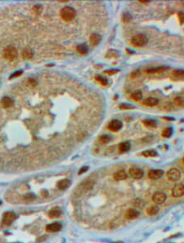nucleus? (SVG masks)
<instances>
[{"mask_svg": "<svg viewBox=\"0 0 184 243\" xmlns=\"http://www.w3.org/2000/svg\"><path fill=\"white\" fill-rule=\"evenodd\" d=\"M61 19L65 21L73 20L76 16V11L71 7H65L60 12Z\"/></svg>", "mask_w": 184, "mask_h": 243, "instance_id": "nucleus-1", "label": "nucleus"}, {"mask_svg": "<svg viewBox=\"0 0 184 243\" xmlns=\"http://www.w3.org/2000/svg\"><path fill=\"white\" fill-rule=\"evenodd\" d=\"M3 54V57L5 58L6 60L12 61H14L16 58L17 57L18 52H17L15 47L8 46V47H7V48H4Z\"/></svg>", "mask_w": 184, "mask_h": 243, "instance_id": "nucleus-2", "label": "nucleus"}, {"mask_svg": "<svg viewBox=\"0 0 184 243\" xmlns=\"http://www.w3.org/2000/svg\"><path fill=\"white\" fill-rule=\"evenodd\" d=\"M147 42H148L147 37L143 34L136 35L133 36L131 39L132 44L135 47H143L147 44Z\"/></svg>", "mask_w": 184, "mask_h": 243, "instance_id": "nucleus-3", "label": "nucleus"}, {"mask_svg": "<svg viewBox=\"0 0 184 243\" xmlns=\"http://www.w3.org/2000/svg\"><path fill=\"white\" fill-rule=\"evenodd\" d=\"M167 178L171 182H177L181 178V172L176 168H172L167 173Z\"/></svg>", "mask_w": 184, "mask_h": 243, "instance_id": "nucleus-4", "label": "nucleus"}, {"mask_svg": "<svg viewBox=\"0 0 184 243\" xmlns=\"http://www.w3.org/2000/svg\"><path fill=\"white\" fill-rule=\"evenodd\" d=\"M166 194L163 192H156L152 196V201L156 205H160L165 201L166 200Z\"/></svg>", "mask_w": 184, "mask_h": 243, "instance_id": "nucleus-5", "label": "nucleus"}, {"mask_svg": "<svg viewBox=\"0 0 184 243\" xmlns=\"http://www.w3.org/2000/svg\"><path fill=\"white\" fill-rule=\"evenodd\" d=\"M184 195V184H176L172 189V196L174 197H181Z\"/></svg>", "mask_w": 184, "mask_h": 243, "instance_id": "nucleus-6", "label": "nucleus"}, {"mask_svg": "<svg viewBox=\"0 0 184 243\" xmlns=\"http://www.w3.org/2000/svg\"><path fill=\"white\" fill-rule=\"evenodd\" d=\"M123 126L122 122L119 120H113L108 124V129L112 132H117L121 129Z\"/></svg>", "mask_w": 184, "mask_h": 243, "instance_id": "nucleus-7", "label": "nucleus"}, {"mask_svg": "<svg viewBox=\"0 0 184 243\" xmlns=\"http://www.w3.org/2000/svg\"><path fill=\"white\" fill-rule=\"evenodd\" d=\"M16 218L15 213L9 211V212H6L3 214V223L5 225H10L14 220Z\"/></svg>", "mask_w": 184, "mask_h": 243, "instance_id": "nucleus-8", "label": "nucleus"}, {"mask_svg": "<svg viewBox=\"0 0 184 243\" xmlns=\"http://www.w3.org/2000/svg\"><path fill=\"white\" fill-rule=\"evenodd\" d=\"M129 174H130L131 177L135 178V179H140V178H142L143 177L144 173L139 168L132 167L130 168V169H129Z\"/></svg>", "mask_w": 184, "mask_h": 243, "instance_id": "nucleus-9", "label": "nucleus"}, {"mask_svg": "<svg viewBox=\"0 0 184 243\" xmlns=\"http://www.w3.org/2000/svg\"><path fill=\"white\" fill-rule=\"evenodd\" d=\"M164 171L162 169H151L148 172V178L152 180H156L163 176Z\"/></svg>", "mask_w": 184, "mask_h": 243, "instance_id": "nucleus-10", "label": "nucleus"}, {"mask_svg": "<svg viewBox=\"0 0 184 243\" xmlns=\"http://www.w3.org/2000/svg\"><path fill=\"white\" fill-rule=\"evenodd\" d=\"M93 185H94V182H93L92 180L88 179V180H86V181H84V182H82L81 185H80V187H79V189H80V191L83 192V193H84V192H88V191H89V190H91V189H92V187H93Z\"/></svg>", "mask_w": 184, "mask_h": 243, "instance_id": "nucleus-11", "label": "nucleus"}, {"mask_svg": "<svg viewBox=\"0 0 184 243\" xmlns=\"http://www.w3.org/2000/svg\"><path fill=\"white\" fill-rule=\"evenodd\" d=\"M62 228L61 223H52L47 225L46 227V230L48 232H50V233H56L58 231H60Z\"/></svg>", "mask_w": 184, "mask_h": 243, "instance_id": "nucleus-12", "label": "nucleus"}, {"mask_svg": "<svg viewBox=\"0 0 184 243\" xmlns=\"http://www.w3.org/2000/svg\"><path fill=\"white\" fill-rule=\"evenodd\" d=\"M89 40H90V43L92 46H97L98 45L101 41H102V36L98 34H96V33H93L92 34L90 37H89Z\"/></svg>", "mask_w": 184, "mask_h": 243, "instance_id": "nucleus-13", "label": "nucleus"}, {"mask_svg": "<svg viewBox=\"0 0 184 243\" xmlns=\"http://www.w3.org/2000/svg\"><path fill=\"white\" fill-rule=\"evenodd\" d=\"M71 184V180L68 179V178H65V179H61V181L58 182V183H57V187H58L60 190H61V191H64V190H66V189H67L68 187H70Z\"/></svg>", "mask_w": 184, "mask_h": 243, "instance_id": "nucleus-14", "label": "nucleus"}, {"mask_svg": "<svg viewBox=\"0 0 184 243\" xmlns=\"http://www.w3.org/2000/svg\"><path fill=\"white\" fill-rule=\"evenodd\" d=\"M139 216V211L135 209H128L125 213V217L128 219H134Z\"/></svg>", "mask_w": 184, "mask_h": 243, "instance_id": "nucleus-15", "label": "nucleus"}, {"mask_svg": "<svg viewBox=\"0 0 184 243\" xmlns=\"http://www.w3.org/2000/svg\"><path fill=\"white\" fill-rule=\"evenodd\" d=\"M1 105L3 106V108H10L14 105V101L12 98H11L9 97H5L2 99Z\"/></svg>", "mask_w": 184, "mask_h": 243, "instance_id": "nucleus-16", "label": "nucleus"}, {"mask_svg": "<svg viewBox=\"0 0 184 243\" xmlns=\"http://www.w3.org/2000/svg\"><path fill=\"white\" fill-rule=\"evenodd\" d=\"M127 178V174L124 169H120L114 174V179L116 181H121Z\"/></svg>", "mask_w": 184, "mask_h": 243, "instance_id": "nucleus-17", "label": "nucleus"}, {"mask_svg": "<svg viewBox=\"0 0 184 243\" xmlns=\"http://www.w3.org/2000/svg\"><path fill=\"white\" fill-rule=\"evenodd\" d=\"M158 103H159L158 99H157V98H155V97H147V98H146V99L143 101V104H144L145 106H156Z\"/></svg>", "mask_w": 184, "mask_h": 243, "instance_id": "nucleus-18", "label": "nucleus"}, {"mask_svg": "<svg viewBox=\"0 0 184 243\" xmlns=\"http://www.w3.org/2000/svg\"><path fill=\"white\" fill-rule=\"evenodd\" d=\"M169 67L168 66H159V67H154V68H150L147 70V72L149 74H154V73H161L165 71H168Z\"/></svg>", "mask_w": 184, "mask_h": 243, "instance_id": "nucleus-19", "label": "nucleus"}, {"mask_svg": "<svg viewBox=\"0 0 184 243\" xmlns=\"http://www.w3.org/2000/svg\"><path fill=\"white\" fill-rule=\"evenodd\" d=\"M61 210L60 208L58 207H55L53 208V209H52L51 210L49 211V213H48V215H49V217L50 218H57V217H59L60 215L61 214Z\"/></svg>", "mask_w": 184, "mask_h": 243, "instance_id": "nucleus-20", "label": "nucleus"}, {"mask_svg": "<svg viewBox=\"0 0 184 243\" xmlns=\"http://www.w3.org/2000/svg\"><path fill=\"white\" fill-rule=\"evenodd\" d=\"M131 144L129 142H123L119 145V150L120 152H127L130 150Z\"/></svg>", "mask_w": 184, "mask_h": 243, "instance_id": "nucleus-21", "label": "nucleus"}, {"mask_svg": "<svg viewBox=\"0 0 184 243\" xmlns=\"http://www.w3.org/2000/svg\"><path fill=\"white\" fill-rule=\"evenodd\" d=\"M22 57L25 60L31 59L33 57V51L31 48H25L22 51Z\"/></svg>", "mask_w": 184, "mask_h": 243, "instance_id": "nucleus-22", "label": "nucleus"}, {"mask_svg": "<svg viewBox=\"0 0 184 243\" xmlns=\"http://www.w3.org/2000/svg\"><path fill=\"white\" fill-rule=\"evenodd\" d=\"M76 49L79 52V53H80L81 55H86L88 52V48L86 44H79L77 46Z\"/></svg>", "mask_w": 184, "mask_h": 243, "instance_id": "nucleus-23", "label": "nucleus"}, {"mask_svg": "<svg viewBox=\"0 0 184 243\" xmlns=\"http://www.w3.org/2000/svg\"><path fill=\"white\" fill-rule=\"evenodd\" d=\"M22 200L25 203H31L35 200V197L31 193H27V194L23 196Z\"/></svg>", "mask_w": 184, "mask_h": 243, "instance_id": "nucleus-24", "label": "nucleus"}, {"mask_svg": "<svg viewBox=\"0 0 184 243\" xmlns=\"http://www.w3.org/2000/svg\"><path fill=\"white\" fill-rule=\"evenodd\" d=\"M143 124L147 127H150V128H155L157 126V123L155 120H151V119H147L143 120Z\"/></svg>", "mask_w": 184, "mask_h": 243, "instance_id": "nucleus-25", "label": "nucleus"}, {"mask_svg": "<svg viewBox=\"0 0 184 243\" xmlns=\"http://www.w3.org/2000/svg\"><path fill=\"white\" fill-rule=\"evenodd\" d=\"M159 212V208L157 206H152L147 209V213L148 215H155Z\"/></svg>", "mask_w": 184, "mask_h": 243, "instance_id": "nucleus-26", "label": "nucleus"}, {"mask_svg": "<svg viewBox=\"0 0 184 243\" xmlns=\"http://www.w3.org/2000/svg\"><path fill=\"white\" fill-rule=\"evenodd\" d=\"M131 97L133 98L134 101H140V100L143 99V93H142V92L139 91V90L134 91L131 94Z\"/></svg>", "mask_w": 184, "mask_h": 243, "instance_id": "nucleus-27", "label": "nucleus"}, {"mask_svg": "<svg viewBox=\"0 0 184 243\" xmlns=\"http://www.w3.org/2000/svg\"><path fill=\"white\" fill-rule=\"evenodd\" d=\"M173 134V129L171 127H168V128H165L162 131V136L164 137H169L172 136Z\"/></svg>", "mask_w": 184, "mask_h": 243, "instance_id": "nucleus-28", "label": "nucleus"}, {"mask_svg": "<svg viewBox=\"0 0 184 243\" xmlns=\"http://www.w3.org/2000/svg\"><path fill=\"white\" fill-rule=\"evenodd\" d=\"M157 155H158L157 152H155L154 150H147L143 152V156L146 157H156Z\"/></svg>", "mask_w": 184, "mask_h": 243, "instance_id": "nucleus-29", "label": "nucleus"}, {"mask_svg": "<svg viewBox=\"0 0 184 243\" xmlns=\"http://www.w3.org/2000/svg\"><path fill=\"white\" fill-rule=\"evenodd\" d=\"M96 80H97L98 83H100V84H101L102 85H103V86L107 85V84H108L107 80L106 78H104V77H102V76H96Z\"/></svg>", "mask_w": 184, "mask_h": 243, "instance_id": "nucleus-30", "label": "nucleus"}, {"mask_svg": "<svg viewBox=\"0 0 184 243\" xmlns=\"http://www.w3.org/2000/svg\"><path fill=\"white\" fill-rule=\"evenodd\" d=\"M111 140V136H109L107 134H104V135H102L101 137H99V141L102 142V143H107L110 141Z\"/></svg>", "mask_w": 184, "mask_h": 243, "instance_id": "nucleus-31", "label": "nucleus"}, {"mask_svg": "<svg viewBox=\"0 0 184 243\" xmlns=\"http://www.w3.org/2000/svg\"><path fill=\"white\" fill-rule=\"evenodd\" d=\"M173 76L178 78H184V71L183 70H176L173 71Z\"/></svg>", "mask_w": 184, "mask_h": 243, "instance_id": "nucleus-32", "label": "nucleus"}, {"mask_svg": "<svg viewBox=\"0 0 184 243\" xmlns=\"http://www.w3.org/2000/svg\"><path fill=\"white\" fill-rule=\"evenodd\" d=\"M133 204H134V206L138 208H143L144 206V205H145L144 201H143V200H141V199H136Z\"/></svg>", "mask_w": 184, "mask_h": 243, "instance_id": "nucleus-33", "label": "nucleus"}, {"mask_svg": "<svg viewBox=\"0 0 184 243\" xmlns=\"http://www.w3.org/2000/svg\"><path fill=\"white\" fill-rule=\"evenodd\" d=\"M131 19H132V16L129 15L128 13H124V14L123 15V20H124V22H128V21L131 20Z\"/></svg>", "mask_w": 184, "mask_h": 243, "instance_id": "nucleus-34", "label": "nucleus"}, {"mask_svg": "<svg viewBox=\"0 0 184 243\" xmlns=\"http://www.w3.org/2000/svg\"><path fill=\"white\" fill-rule=\"evenodd\" d=\"M174 102H175V104L178 105V106H182V105L183 104V99H182L181 97H176V98L174 99Z\"/></svg>", "mask_w": 184, "mask_h": 243, "instance_id": "nucleus-35", "label": "nucleus"}, {"mask_svg": "<svg viewBox=\"0 0 184 243\" xmlns=\"http://www.w3.org/2000/svg\"><path fill=\"white\" fill-rule=\"evenodd\" d=\"M119 108L120 109H133V106H132L131 105H128V104H121L119 106Z\"/></svg>", "mask_w": 184, "mask_h": 243, "instance_id": "nucleus-36", "label": "nucleus"}, {"mask_svg": "<svg viewBox=\"0 0 184 243\" xmlns=\"http://www.w3.org/2000/svg\"><path fill=\"white\" fill-rule=\"evenodd\" d=\"M34 11L37 14H39L41 12V7L38 5L35 6V7H34Z\"/></svg>", "mask_w": 184, "mask_h": 243, "instance_id": "nucleus-37", "label": "nucleus"}, {"mask_svg": "<svg viewBox=\"0 0 184 243\" xmlns=\"http://www.w3.org/2000/svg\"><path fill=\"white\" fill-rule=\"evenodd\" d=\"M88 166H84V167H82L81 169H79V174H82L83 173L86 172L88 170Z\"/></svg>", "mask_w": 184, "mask_h": 243, "instance_id": "nucleus-38", "label": "nucleus"}, {"mask_svg": "<svg viewBox=\"0 0 184 243\" xmlns=\"http://www.w3.org/2000/svg\"><path fill=\"white\" fill-rule=\"evenodd\" d=\"M20 75H21V71H17V72H16L15 74H12L10 78H15V77H17Z\"/></svg>", "mask_w": 184, "mask_h": 243, "instance_id": "nucleus-39", "label": "nucleus"}, {"mask_svg": "<svg viewBox=\"0 0 184 243\" xmlns=\"http://www.w3.org/2000/svg\"><path fill=\"white\" fill-rule=\"evenodd\" d=\"M118 71H117V70H114V71H106V72L107 73L108 75H113V74H115V73H117Z\"/></svg>", "mask_w": 184, "mask_h": 243, "instance_id": "nucleus-40", "label": "nucleus"}, {"mask_svg": "<svg viewBox=\"0 0 184 243\" xmlns=\"http://www.w3.org/2000/svg\"><path fill=\"white\" fill-rule=\"evenodd\" d=\"M41 195H42V197H46L48 195V193L47 191H44V190H43V191H42V192H41Z\"/></svg>", "mask_w": 184, "mask_h": 243, "instance_id": "nucleus-41", "label": "nucleus"}, {"mask_svg": "<svg viewBox=\"0 0 184 243\" xmlns=\"http://www.w3.org/2000/svg\"><path fill=\"white\" fill-rule=\"evenodd\" d=\"M140 74H139V71H135V72H133V74H132V77H135L136 76H139Z\"/></svg>", "mask_w": 184, "mask_h": 243, "instance_id": "nucleus-42", "label": "nucleus"}, {"mask_svg": "<svg viewBox=\"0 0 184 243\" xmlns=\"http://www.w3.org/2000/svg\"><path fill=\"white\" fill-rule=\"evenodd\" d=\"M114 243H123L122 242H114Z\"/></svg>", "mask_w": 184, "mask_h": 243, "instance_id": "nucleus-43", "label": "nucleus"}, {"mask_svg": "<svg viewBox=\"0 0 184 243\" xmlns=\"http://www.w3.org/2000/svg\"><path fill=\"white\" fill-rule=\"evenodd\" d=\"M183 162H184V158H183Z\"/></svg>", "mask_w": 184, "mask_h": 243, "instance_id": "nucleus-44", "label": "nucleus"}, {"mask_svg": "<svg viewBox=\"0 0 184 243\" xmlns=\"http://www.w3.org/2000/svg\"><path fill=\"white\" fill-rule=\"evenodd\" d=\"M0 205H1V202H0Z\"/></svg>", "mask_w": 184, "mask_h": 243, "instance_id": "nucleus-45", "label": "nucleus"}]
</instances>
